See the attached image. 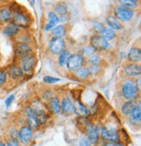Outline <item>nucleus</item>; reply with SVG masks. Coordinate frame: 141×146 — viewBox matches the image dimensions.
Instances as JSON below:
<instances>
[{
    "instance_id": "obj_11",
    "label": "nucleus",
    "mask_w": 141,
    "mask_h": 146,
    "mask_svg": "<svg viewBox=\"0 0 141 146\" xmlns=\"http://www.w3.org/2000/svg\"><path fill=\"white\" fill-rule=\"evenodd\" d=\"M17 137H19V139L21 143H27L33 137V131L28 125L22 126L17 132Z\"/></svg>"
},
{
    "instance_id": "obj_41",
    "label": "nucleus",
    "mask_w": 141,
    "mask_h": 146,
    "mask_svg": "<svg viewBox=\"0 0 141 146\" xmlns=\"http://www.w3.org/2000/svg\"><path fill=\"white\" fill-rule=\"evenodd\" d=\"M133 1H134V2H137V3H138V0H133Z\"/></svg>"
},
{
    "instance_id": "obj_3",
    "label": "nucleus",
    "mask_w": 141,
    "mask_h": 146,
    "mask_svg": "<svg viewBox=\"0 0 141 146\" xmlns=\"http://www.w3.org/2000/svg\"><path fill=\"white\" fill-rule=\"evenodd\" d=\"M90 45L94 49L95 51H103L108 49L109 43L99 34H95L91 36Z\"/></svg>"
},
{
    "instance_id": "obj_24",
    "label": "nucleus",
    "mask_w": 141,
    "mask_h": 146,
    "mask_svg": "<svg viewBox=\"0 0 141 146\" xmlns=\"http://www.w3.org/2000/svg\"><path fill=\"white\" fill-rule=\"evenodd\" d=\"M136 106H137V104L134 102V100H128L127 102H126L122 105L121 111L125 116H129L132 112V111Z\"/></svg>"
},
{
    "instance_id": "obj_35",
    "label": "nucleus",
    "mask_w": 141,
    "mask_h": 146,
    "mask_svg": "<svg viewBox=\"0 0 141 146\" xmlns=\"http://www.w3.org/2000/svg\"><path fill=\"white\" fill-rule=\"evenodd\" d=\"M14 99H15V95H14V94L10 95V96L5 99V106H6V108H7V109H9V108H10V106H11V104L13 103Z\"/></svg>"
},
{
    "instance_id": "obj_9",
    "label": "nucleus",
    "mask_w": 141,
    "mask_h": 146,
    "mask_svg": "<svg viewBox=\"0 0 141 146\" xmlns=\"http://www.w3.org/2000/svg\"><path fill=\"white\" fill-rule=\"evenodd\" d=\"M37 64V58L34 55L31 54L29 56L25 57V58L21 59V69L23 70L24 73H30Z\"/></svg>"
},
{
    "instance_id": "obj_15",
    "label": "nucleus",
    "mask_w": 141,
    "mask_h": 146,
    "mask_svg": "<svg viewBox=\"0 0 141 146\" xmlns=\"http://www.w3.org/2000/svg\"><path fill=\"white\" fill-rule=\"evenodd\" d=\"M2 31H3V34L5 36H7V38H14V36L19 34L20 29L17 25H15L13 23L10 22L4 25Z\"/></svg>"
},
{
    "instance_id": "obj_6",
    "label": "nucleus",
    "mask_w": 141,
    "mask_h": 146,
    "mask_svg": "<svg viewBox=\"0 0 141 146\" xmlns=\"http://www.w3.org/2000/svg\"><path fill=\"white\" fill-rule=\"evenodd\" d=\"M100 135L104 140L115 143L119 142V134L114 128H107L105 126H102L100 128Z\"/></svg>"
},
{
    "instance_id": "obj_40",
    "label": "nucleus",
    "mask_w": 141,
    "mask_h": 146,
    "mask_svg": "<svg viewBox=\"0 0 141 146\" xmlns=\"http://www.w3.org/2000/svg\"><path fill=\"white\" fill-rule=\"evenodd\" d=\"M0 146H6V144L2 140H0Z\"/></svg>"
},
{
    "instance_id": "obj_26",
    "label": "nucleus",
    "mask_w": 141,
    "mask_h": 146,
    "mask_svg": "<svg viewBox=\"0 0 141 146\" xmlns=\"http://www.w3.org/2000/svg\"><path fill=\"white\" fill-rule=\"evenodd\" d=\"M51 34L53 35V36L56 38H64L66 35V28L63 25H56L53 29L51 30Z\"/></svg>"
},
{
    "instance_id": "obj_31",
    "label": "nucleus",
    "mask_w": 141,
    "mask_h": 146,
    "mask_svg": "<svg viewBox=\"0 0 141 146\" xmlns=\"http://www.w3.org/2000/svg\"><path fill=\"white\" fill-rule=\"evenodd\" d=\"M7 71L5 69L0 68V86H3L7 82Z\"/></svg>"
},
{
    "instance_id": "obj_39",
    "label": "nucleus",
    "mask_w": 141,
    "mask_h": 146,
    "mask_svg": "<svg viewBox=\"0 0 141 146\" xmlns=\"http://www.w3.org/2000/svg\"><path fill=\"white\" fill-rule=\"evenodd\" d=\"M115 146H125V145L119 142H117V143H115Z\"/></svg>"
},
{
    "instance_id": "obj_38",
    "label": "nucleus",
    "mask_w": 141,
    "mask_h": 146,
    "mask_svg": "<svg viewBox=\"0 0 141 146\" xmlns=\"http://www.w3.org/2000/svg\"><path fill=\"white\" fill-rule=\"evenodd\" d=\"M104 146H115V142H111V141H108L107 143H105Z\"/></svg>"
},
{
    "instance_id": "obj_5",
    "label": "nucleus",
    "mask_w": 141,
    "mask_h": 146,
    "mask_svg": "<svg viewBox=\"0 0 141 146\" xmlns=\"http://www.w3.org/2000/svg\"><path fill=\"white\" fill-rule=\"evenodd\" d=\"M65 48V42L62 38H56L53 36L49 41L48 44V49L51 53L59 55L60 54Z\"/></svg>"
},
{
    "instance_id": "obj_20",
    "label": "nucleus",
    "mask_w": 141,
    "mask_h": 146,
    "mask_svg": "<svg viewBox=\"0 0 141 146\" xmlns=\"http://www.w3.org/2000/svg\"><path fill=\"white\" fill-rule=\"evenodd\" d=\"M106 24L108 25V27L112 28L114 31L115 30L119 31V30L123 29V25H121L119 20L117 19V18L113 15H109L106 17Z\"/></svg>"
},
{
    "instance_id": "obj_28",
    "label": "nucleus",
    "mask_w": 141,
    "mask_h": 146,
    "mask_svg": "<svg viewBox=\"0 0 141 146\" xmlns=\"http://www.w3.org/2000/svg\"><path fill=\"white\" fill-rule=\"evenodd\" d=\"M59 64L60 66H65L69 58L70 57L72 53L70 52V50H64L60 54H59Z\"/></svg>"
},
{
    "instance_id": "obj_12",
    "label": "nucleus",
    "mask_w": 141,
    "mask_h": 146,
    "mask_svg": "<svg viewBox=\"0 0 141 146\" xmlns=\"http://www.w3.org/2000/svg\"><path fill=\"white\" fill-rule=\"evenodd\" d=\"M124 71L128 77H131V78L139 77L141 75V66L139 64L130 63L125 66Z\"/></svg>"
},
{
    "instance_id": "obj_23",
    "label": "nucleus",
    "mask_w": 141,
    "mask_h": 146,
    "mask_svg": "<svg viewBox=\"0 0 141 146\" xmlns=\"http://www.w3.org/2000/svg\"><path fill=\"white\" fill-rule=\"evenodd\" d=\"M49 108L54 114H59L61 111V104L58 98H51L49 102Z\"/></svg>"
},
{
    "instance_id": "obj_1",
    "label": "nucleus",
    "mask_w": 141,
    "mask_h": 146,
    "mask_svg": "<svg viewBox=\"0 0 141 146\" xmlns=\"http://www.w3.org/2000/svg\"><path fill=\"white\" fill-rule=\"evenodd\" d=\"M139 89L137 86L136 81L130 78L124 82L122 86V95L127 100H135L138 98Z\"/></svg>"
},
{
    "instance_id": "obj_16",
    "label": "nucleus",
    "mask_w": 141,
    "mask_h": 146,
    "mask_svg": "<svg viewBox=\"0 0 141 146\" xmlns=\"http://www.w3.org/2000/svg\"><path fill=\"white\" fill-rule=\"evenodd\" d=\"M12 12L8 6L0 7V25H5L11 21Z\"/></svg>"
},
{
    "instance_id": "obj_34",
    "label": "nucleus",
    "mask_w": 141,
    "mask_h": 146,
    "mask_svg": "<svg viewBox=\"0 0 141 146\" xmlns=\"http://www.w3.org/2000/svg\"><path fill=\"white\" fill-rule=\"evenodd\" d=\"M5 144H6V146H20L19 141H17L16 138H12V137L6 140Z\"/></svg>"
},
{
    "instance_id": "obj_14",
    "label": "nucleus",
    "mask_w": 141,
    "mask_h": 146,
    "mask_svg": "<svg viewBox=\"0 0 141 146\" xmlns=\"http://www.w3.org/2000/svg\"><path fill=\"white\" fill-rule=\"evenodd\" d=\"M76 111V106L69 98H65L61 101V111L65 115H72Z\"/></svg>"
},
{
    "instance_id": "obj_4",
    "label": "nucleus",
    "mask_w": 141,
    "mask_h": 146,
    "mask_svg": "<svg viewBox=\"0 0 141 146\" xmlns=\"http://www.w3.org/2000/svg\"><path fill=\"white\" fill-rule=\"evenodd\" d=\"M84 64V58L82 54H72L65 65L70 70L75 71L78 69L83 67Z\"/></svg>"
},
{
    "instance_id": "obj_19",
    "label": "nucleus",
    "mask_w": 141,
    "mask_h": 146,
    "mask_svg": "<svg viewBox=\"0 0 141 146\" xmlns=\"http://www.w3.org/2000/svg\"><path fill=\"white\" fill-rule=\"evenodd\" d=\"M99 138V132L98 129L96 126L90 125L88 129V140H89L91 144H97Z\"/></svg>"
},
{
    "instance_id": "obj_22",
    "label": "nucleus",
    "mask_w": 141,
    "mask_h": 146,
    "mask_svg": "<svg viewBox=\"0 0 141 146\" xmlns=\"http://www.w3.org/2000/svg\"><path fill=\"white\" fill-rule=\"evenodd\" d=\"M99 35L101 36H103V38L106 40L107 42L108 41H112V39L115 38V36H116V32L114 30H112V28L110 27H104L102 29V31L99 32Z\"/></svg>"
},
{
    "instance_id": "obj_18",
    "label": "nucleus",
    "mask_w": 141,
    "mask_h": 146,
    "mask_svg": "<svg viewBox=\"0 0 141 146\" xmlns=\"http://www.w3.org/2000/svg\"><path fill=\"white\" fill-rule=\"evenodd\" d=\"M59 23V17L54 11H50L48 13V23L45 26V30L46 31H51Z\"/></svg>"
},
{
    "instance_id": "obj_32",
    "label": "nucleus",
    "mask_w": 141,
    "mask_h": 146,
    "mask_svg": "<svg viewBox=\"0 0 141 146\" xmlns=\"http://www.w3.org/2000/svg\"><path fill=\"white\" fill-rule=\"evenodd\" d=\"M43 80H44V82H45L47 84H55V83L59 82L60 78H53V77H51V76H46V77H44Z\"/></svg>"
},
{
    "instance_id": "obj_36",
    "label": "nucleus",
    "mask_w": 141,
    "mask_h": 146,
    "mask_svg": "<svg viewBox=\"0 0 141 146\" xmlns=\"http://www.w3.org/2000/svg\"><path fill=\"white\" fill-rule=\"evenodd\" d=\"M104 27V25L102 24V23H100V22H95L94 24H93V30L96 31V32H100L101 31H102V29Z\"/></svg>"
},
{
    "instance_id": "obj_25",
    "label": "nucleus",
    "mask_w": 141,
    "mask_h": 146,
    "mask_svg": "<svg viewBox=\"0 0 141 146\" xmlns=\"http://www.w3.org/2000/svg\"><path fill=\"white\" fill-rule=\"evenodd\" d=\"M54 12L59 16H64V15H66L67 12H68V5L65 3V2H59L55 7H54Z\"/></svg>"
},
{
    "instance_id": "obj_2",
    "label": "nucleus",
    "mask_w": 141,
    "mask_h": 146,
    "mask_svg": "<svg viewBox=\"0 0 141 146\" xmlns=\"http://www.w3.org/2000/svg\"><path fill=\"white\" fill-rule=\"evenodd\" d=\"M11 23H13L15 25H17L19 29H26L31 26V18L29 14H27L25 11H17L15 12H12V17H11Z\"/></svg>"
},
{
    "instance_id": "obj_29",
    "label": "nucleus",
    "mask_w": 141,
    "mask_h": 146,
    "mask_svg": "<svg viewBox=\"0 0 141 146\" xmlns=\"http://www.w3.org/2000/svg\"><path fill=\"white\" fill-rule=\"evenodd\" d=\"M75 75L80 79H86L90 76V70L88 68L81 67L77 70H75Z\"/></svg>"
},
{
    "instance_id": "obj_42",
    "label": "nucleus",
    "mask_w": 141,
    "mask_h": 146,
    "mask_svg": "<svg viewBox=\"0 0 141 146\" xmlns=\"http://www.w3.org/2000/svg\"><path fill=\"white\" fill-rule=\"evenodd\" d=\"M0 59H1V56H0Z\"/></svg>"
},
{
    "instance_id": "obj_37",
    "label": "nucleus",
    "mask_w": 141,
    "mask_h": 146,
    "mask_svg": "<svg viewBox=\"0 0 141 146\" xmlns=\"http://www.w3.org/2000/svg\"><path fill=\"white\" fill-rule=\"evenodd\" d=\"M79 146H91V143L87 138H82L79 141Z\"/></svg>"
},
{
    "instance_id": "obj_27",
    "label": "nucleus",
    "mask_w": 141,
    "mask_h": 146,
    "mask_svg": "<svg viewBox=\"0 0 141 146\" xmlns=\"http://www.w3.org/2000/svg\"><path fill=\"white\" fill-rule=\"evenodd\" d=\"M118 4L120 7L131 10H133L138 6L137 2H134L133 0H118Z\"/></svg>"
},
{
    "instance_id": "obj_7",
    "label": "nucleus",
    "mask_w": 141,
    "mask_h": 146,
    "mask_svg": "<svg viewBox=\"0 0 141 146\" xmlns=\"http://www.w3.org/2000/svg\"><path fill=\"white\" fill-rule=\"evenodd\" d=\"M134 16V11L118 6L114 9V17L118 20L130 21Z\"/></svg>"
},
{
    "instance_id": "obj_30",
    "label": "nucleus",
    "mask_w": 141,
    "mask_h": 146,
    "mask_svg": "<svg viewBox=\"0 0 141 146\" xmlns=\"http://www.w3.org/2000/svg\"><path fill=\"white\" fill-rule=\"evenodd\" d=\"M95 52L96 51L94 50V49L91 45H86L82 50L83 55H84V56H86V57H91V56H92L93 54H95Z\"/></svg>"
},
{
    "instance_id": "obj_10",
    "label": "nucleus",
    "mask_w": 141,
    "mask_h": 146,
    "mask_svg": "<svg viewBox=\"0 0 141 146\" xmlns=\"http://www.w3.org/2000/svg\"><path fill=\"white\" fill-rule=\"evenodd\" d=\"M25 114H26V120H27L28 126L31 128L32 130L38 129L40 125V122L36 113L33 111V110L31 108H27L25 110Z\"/></svg>"
},
{
    "instance_id": "obj_8",
    "label": "nucleus",
    "mask_w": 141,
    "mask_h": 146,
    "mask_svg": "<svg viewBox=\"0 0 141 146\" xmlns=\"http://www.w3.org/2000/svg\"><path fill=\"white\" fill-rule=\"evenodd\" d=\"M32 49L28 44V43H23V42H17V44L15 46V54L17 57L23 59L25 57L29 56L31 54Z\"/></svg>"
},
{
    "instance_id": "obj_33",
    "label": "nucleus",
    "mask_w": 141,
    "mask_h": 146,
    "mask_svg": "<svg viewBox=\"0 0 141 146\" xmlns=\"http://www.w3.org/2000/svg\"><path fill=\"white\" fill-rule=\"evenodd\" d=\"M90 62L92 64H95V65H98V64L101 62V59H100V57L98 55H96V54H93L92 56L90 57Z\"/></svg>"
},
{
    "instance_id": "obj_13",
    "label": "nucleus",
    "mask_w": 141,
    "mask_h": 146,
    "mask_svg": "<svg viewBox=\"0 0 141 146\" xmlns=\"http://www.w3.org/2000/svg\"><path fill=\"white\" fill-rule=\"evenodd\" d=\"M6 71H7L8 76L13 80L20 79L24 76L23 70L21 69L20 66H19L17 64H11V65H9Z\"/></svg>"
},
{
    "instance_id": "obj_21",
    "label": "nucleus",
    "mask_w": 141,
    "mask_h": 146,
    "mask_svg": "<svg viewBox=\"0 0 141 146\" xmlns=\"http://www.w3.org/2000/svg\"><path fill=\"white\" fill-rule=\"evenodd\" d=\"M130 116V122L135 125L139 124L141 122V109H140V105H137L134 110L132 111V112L129 115Z\"/></svg>"
},
{
    "instance_id": "obj_17",
    "label": "nucleus",
    "mask_w": 141,
    "mask_h": 146,
    "mask_svg": "<svg viewBox=\"0 0 141 146\" xmlns=\"http://www.w3.org/2000/svg\"><path fill=\"white\" fill-rule=\"evenodd\" d=\"M127 58L130 63L133 64H139L141 61V50L139 48L132 47L130 49L128 54H127Z\"/></svg>"
}]
</instances>
